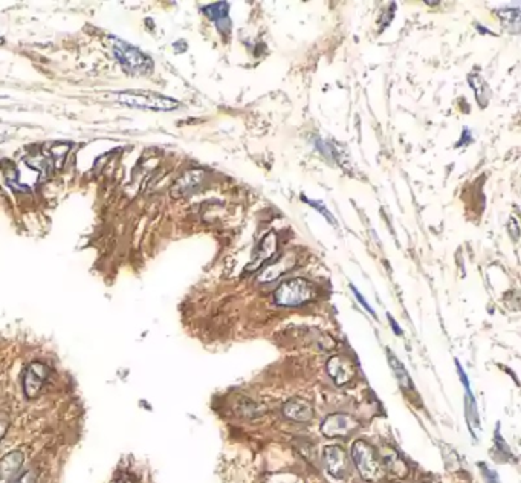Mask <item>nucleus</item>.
Here are the masks:
<instances>
[{"instance_id":"f3484780","label":"nucleus","mask_w":521,"mask_h":483,"mask_svg":"<svg viewBox=\"0 0 521 483\" xmlns=\"http://www.w3.org/2000/svg\"><path fill=\"white\" fill-rule=\"evenodd\" d=\"M388 363H390V367H392L397 382H399V386L405 390L413 389V382H412V378H410L408 375V371L405 370V367H403V364L392 354V352H388Z\"/></svg>"},{"instance_id":"9d476101","label":"nucleus","mask_w":521,"mask_h":483,"mask_svg":"<svg viewBox=\"0 0 521 483\" xmlns=\"http://www.w3.org/2000/svg\"><path fill=\"white\" fill-rule=\"evenodd\" d=\"M48 374H49V369L46 367V365L42 363H32L25 374V380H23L25 395L28 397H36L38 393H40L42 386L44 380H46Z\"/></svg>"},{"instance_id":"20e7f679","label":"nucleus","mask_w":521,"mask_h":483,"mask_svg":"<svg viewBox=\"0 0 521 483\" xmlns=\"http://www.w3.org/2000/svg\"><path fill=\"white\" fill-rule=\"evenodd\" d=\"M351 459L360 471L361 478L375 482L381 478V463L377 460L375 449L364 441H356L351 447Z\"/></svg>"},{"instance_id":"f257e3e1","label":"nucleus","mask_w":521,"mask_h":483,"mask_svg":"<svg viewBox=\"0 0 521 483\" xmlns=\"http://www.w3.org/2000/svg\"><path fill=\"white\" fill-rule=\"evenodd\" d=\"M315 297L314 285L304 278H291L273 292V302L283 308H297L309 303Z\"/></svg>"},{"instance_id":"0eeeda50","label":"nucleus","mask_w":521,"mask_h":483,"mask_svg":"<svg viewBox=\"0 0 521 483\" xmlns=\"http://www.w3.org/2000/svg\"><path fill=\"white\" fill-rule=\"evenodd\" d=\"M325 468L335 479H344L349 474V458L346 452L338 445H329L323 452Z\"/></svg>"},{"instance_id":"bb28decb","label":"nucleus","mask_w":521,"mask_h":483,"mask_svg":"<svg viewBox=\"0 0 521 483\" xmlns=\"http://www.w3.org/2000/svg\"><path fill=\"white\" fill-rule=\"evenodd\" d=\"M115 483H135L132 479H120V480H116Z\"/></svg>"},{"instance_id":"a211bd4d","label":"nucleus","mask_w":521,"mask_h":483,"mask_svg":"<svg viewBox=\"0 0 521 483\" xmlns=\"http://www.w3.org/2000/svg\"><path fill=\"white\" fill-rule=\"evenodd\" d=\"M497 16L507 29L513 34H518L520 31V8H503L497 10Z\"/></svg>"},{"instance_id":"9b49d317","label":"nucleus","mask_w":521,"mask_h":483,"mask_svg":"<svg viewBox=\"0 0 521 483\" xmlns=\"http://www.w3.org/2000/svg\"><path fill=\"white\" fill-rule=\"evenodd\" d=\"M202 12L210 18L211 22L216 23L219 31L222 34H230L231 22H230V5L226 2L211 3L202 8Z\"/></svg>"},{"instance_id":"b1692460","label":"nucleus","mask_w":521,"mask_h":483,"mask_svg":"<svg viewBox=\"0 0 521 483\" xmlns=\"http://www.w3.org/2000/svg\"><path fill=\"white\" fill-rule=\"evenodd\" d=\"M471 141H472V136L470 135V130L464 129V136H462V138H460L457 147H459V146H464V144H468V142H471Z\"/></svg>"},{"instance_id":"4468645a","label":"nucleus","mask_w":521,"mask_h":483,"mask_svg":"<svg viewBox=\"0 0 521 483\" xmlns=\"http://www.w3.org/2000/svg\"><path fill=\"white\" fill-rule=\"evenodd\" d=\"M23 465V453L11 452L0 459V483H8L21 471Z\"/></svg>"},{"instance_id":"f8f14e48","label":"nucleus","mask_w":521,"mask_h":483,"mask_svg":"<svg viewBox=\"0 0 521 483\" xmlns=\"http://www.w3.org/2000/svg\"><path fill=\"white\" fill-rule=\"evenodd\" d=\"M283 413L291 421L309 422L314 417V407L302 397H292L288 402H284Z\"/></svg>"},{"instance_id":"393cba45","label":"nucleus","mask_w":521,"mask_h":483,"mask_svg":"<svg viewBox=\"0 0 521 483\" xmlns=\"http://www.w3.org/2000/svg\"><path fill=\"white\" fill-rule=\"evenodd\" d=\"M16 483H34V475H32V473H26Z\"/></svg>"},{"instance_id":"dca6fc26","label":"nucleus","mask_w":521,"mask_h":483,"mask_svg":"<svg viewBox=\"0 0 521 483\" xmlns=\"http://www.w3.org/2000/svg\"><path fill=\"white\" fill-rule=\"evenodd\" d=\"M468 81H470V86L474 90L475 100L479 101L480 107L481 109L486 107L487 101H490V94H491L490 88H487V83L479 74H472L468 77Z\"/></svg>"},{"instance_id":"aec40b11","label":"nucleus","mask_w":521,"mask_h":483,"mask_svg":"<svg viewBox=\"0 0 521 483\" xmlns=\"http://www.w3.org/2000/svg\"><path fill=\"white\" fill-rule=\"evenodd\" d=\"M350 288H351V291H353V293H355V297H356V300H358V302H360V304H362V306H364V309H366V311L369 312V314H370V315H373V317L376 318V314H375V311L372 309V306H370V304L367 303V300H366V298H364V297L361 296V293H360V291H358V289L355 288V286H353V285H351V286H350Z\"/></svg>"},{"instance_id":"5701e85b","label":"nucleus","mask_w":521,"mask_h":483,"mask_svg":"<svg viewBox=\"0 0 521 483\" xmlns=\"http://www.w3.org/2000/svg\"><path fill=\"white\" fill-rule=\"evenodd\" d=\"M509 226H511V231H512V237H513V240H517V239H518V224H517V220L513 219V218L509 219Z\"/></svg>"},{"instance_id":"cd10ccee","label":"nucleus","mask_w":521,"mask_h":483,"mask_svg":"<svg viewBox=\"0 0 521 483\" xmlns=\"http://www.w3.org/2000/svg\"><path fill=\"white\" fill-rule=\"evenodd\" d=\"M3 141V136L2 135H0V142H2Z\"/></svg>"},{"instance_id":"6ab92c4d","label":"nucleus","mask_w":521,"mask_h":483,"mask_svg":"<svg viewBox=\"0 0 521 483\" xmlns=\"http://www.w3.org/2000/svg\"><path fill=\"white\" fill-rule=\"evenodd\" d=\"M302 198H303V200H306V202H308V204L310 205V207H314V208H317V210L318 211H320L321 214H323V216L325 218V219H328L329 222H330V224H336V220H335V218L334 216H332V214L328 211V208H325L323 204H321V202H318V200H310V199H308V198H306V196H302Z\"/></svg>"},{"instance_id":"1a4fd4ad","label":"nucleus","mask_w":521,"mask_h":483,"mask_svg":"<svg viewBox=\"0 0 521 483\" xmlns=\"http://www.w3.org/2000/svg\"><path fill=\"white\" fill-rule=\"evenodd\" d=\"M325 369L336 386H344V384L350 382L356 374L353 364L344 356H332L325 364Z\"/></svg>"},{"instance_id":"423d86ee","label":"nucleus","mask_w":521,"mask_h":483,"mask_svg":"<svg viewBox=\"0 0 521 483\" xmlns=\"http://www.w3.org/2000/svg\"><path fill=\"white\" fill-rule=\"evenodd\" d=\"M206 181V173L200 168H193L188 170L187 173H184L181 178L174 182V185L172 187V196L174 199H184L191 196L194 193H198L200 190L204 182Z\"/></svg>"},{"instance_id":"7ed1b4c3","label":"nucleus","mask_w":521,"mask_h":483,"mask_svg":"<svg viewBox=\"0 0 521 483\" xmlns=\"http://www.w3.org/2000/svg\"><path fill=\"white\" fill-rule=\"evenodd\" d=\"M118 101L129 107L146 109V110H161V112H168V110H174L181 106V103L173 100V98H168L155 92H136V90L121 92L118 95Z\"/></svg>"},{"instance_id":"6e6552de","label":"nucleus","mask_w":521,"mask_h":483,"mask_svg":"<svg viewBox=\"0 0 521 483\" xmlns=\"http://www.w3.org/2000/svg\"><path fill=\"white\" fill-rule=\"evenodd\" d=\"M276 251H277V234L273 231H269L262 240H260V244L257 245L256 250L252 251L251 260L250 263L246 265L245 271L246 272L257 271L265 262H268L273 254H276Z\"/></svg>"},{"instance_id":"412c9836","label":"nucleus","mask_w":521,"mask_h":483,"mask_svg":"<svg viewBox=\"0 0 521 483\" xmlns=\"http://www.w3.org/2000/svg\"><path fill=\"white\" fill-rule=\"evenodd\" d=\"M8 426H10L8 416L3 415V413H0V441H2V437L5 436L6 430H8Z\"/></svg>"},{"instance_id":"39448f33","label":"nucleus","mask_w":521,"mask_h":483,"mask_svg":"<svg viewBox=\"0 0 521 483\" xmlns=\"http://www.w3.org/2000/svg\"><path fill=\"white\" fill-rule=\"evenodd\" d=\"M360 422L347 413L329 415L321 423V433L325 437H344L358 430Z\"/></svg>"},{"instance_id":"4be33fe9","label":"nucleus","mask_w":521,"mask_h":483,"mask_svg":"<svg viewBox=\"0 0 521 483\" xmlns=\"http://www.w3.org/2000/svg\"><path fill=\"white\" fill-rule=\"evenodd\" d=\"M483 474L486 475V479H487V482H490V483H498L497 474L494 473V471H491V469L487 468V467H483Z\"/></svg>"},{"instance_id":"2eb2a0df","label":"nucleus","mask_w":521,"mask_h":483,"mask_svg":"<svg viewBox=\"0 0 521 483\" xmlns=\"http://www.w3.org/2000/svg\"><path fill=\"white\" fill-rule=\"evenodd\" d=\"M382 459H384V465H386L387 471L390 474H393L396 475V478H401V479L405 478V475L408 474L407 463L403 462L399 458V454L393 452V449H387V452H384Z\"/></svg>"},{"instance_id":"f03ea898","label":"nucleus","mask_w":521,"mask_h":483,"mask_svg":"<svg viewBox=\"0 0 521 483\" xmlns=\"http://www.w3.org/2000/svg\"><path fill=\"white\" fill-rule=\"evenodd\" d=\"M113 54L121 64V68L130 75H146L153 70L152 58L126 42L116 40L115 38Z\"/></svg>"},{"instance_id":"a878e982","label":"nucleus","mask_w":521,"mask_h":483,"mask_svg":"<svg viewBox=\"0 0 521 483\" xmlns=\"http://www.w3.org/2000/svg\"><path fill=\"white\" fill-rule=\"evenodd\" d=\"M388 319H390V324H392V328H393V330H395V334H396V335H402V329L399 328V326L396 324L395 318H393L392 315H388Z\"/></svg>"},{"instance_id":"ddd939ff","label":"nucleus","mask_w":521,"mask_h":483,"mask_svg":"<svg viewBox=\"0 0 521 483\" xmlns=\"http://www.w3.org/2000/svg\"><path fill=\"white\" fill-rule=\"evenodd\" d=\"M295 265H297L295 254H292V252L291 254H284V256L280 257L276 263L269 265L262 274H260L258 282H262V283L273 282V280H277L278 277H282L283 274L291 271L292 267H294Z\"/></svg>"}]
</instances>
